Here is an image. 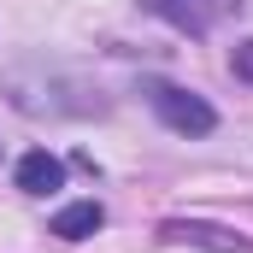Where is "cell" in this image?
Segmentation results:
<instances>
[{
	"label": "cell",
	"mask_w": 253,
	"mask_h": 253,
	"mask_svg": "<svg viewBox=\"0 0 253 253\" xmlns=\"http://www.w3.org/2000/svg\"><path fill=\"white\" fill-rule=\"evenodd\" d=\"M153 112H159V124L177 129V135H212L218 129V112L194 88H177V83H159L153 88Z\"/></svg>",
	"instance_id": "obj_1"
},
{
	"label": "cell",
	"mask_w": 253,
	"mask_h": 253,
	"mask_svg": "<svg viewBox=\"0 0 253 253\" xmlns=\"http://www.w3.org/2000/svg\"><path fill=\"white\" fill-rule=\"evenodd\" d=\"M159 236L177 248H200V253H253V242L218 230V224H200V218H171V224H159Z\"/></svg>",
	"instance_id": "obj_2"
},
{
	"label": "cell",
	"mask_w": 253,
	"mask_h": 253,
	"mask_svg": "<svg viewBox=\"0 0 253 253\" xmlns=\"http://www.w3.org/2000/svg\"><path fill=\"white\" fill-rule=\"evenodd\" d=\"M224 6H236V0H147V12H159L165 24H177V30H189V36H206Z\"/></svg>",
	"instance_id": "obj_3"
},
{
	"label": "cell",
	"mask_w": 253,
	"mask_h": 253,
	"mask_svg": "<svg viewBox=\"0 0 253 253\" xmlns=\"http://www.w3.org/2000/svg\"><path fill=\"white\" fill-rule=\"evenodd\" d=\"M12 183L24 194H53L65 183V159H53L47 147H30L24 159H18V171H12Z\"/></svg>",
	"instance_id": "obj_4"
},
{
	"label": "cell",
	"mask_w": 253,
	"mask_h": 253,
	"mask_svg": "<svg viewBox=\"0 0 253 253\" xmlns=\"http://www.w3.org/2000/svg\"><path fill=\"white\" fill-rule=\"evenodd\" d=\"M100 224H106V206L100 200H71V206L53 212V236H65V242H88Z\"/></svg>",
	"instance_id": "obj_5"
},
{
	"label": "cell",
	"mask_w": 253,
	"mask_h": 253,
	"mask_svg": "<svg viewBox=\"0 0 253 253\" xmlns=\"http://www.w3.org/2000/svg\"><path fill=\"white\" fill-rule=\"evenodd\" d=\"M230 71H236V77L253 88V42H236V53H230Z\"/></svg>",
	"instance_id": "obj_6"
}]
</instances>
